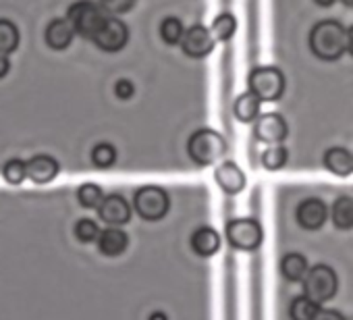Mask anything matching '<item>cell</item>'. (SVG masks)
Instances as JSON below:
<instances>
[{
  "label": "cell",
  "mask_w": 353,
  "mask_h": 320,
  "mask_svg": "<svg viewBox=\"0 0 353 320\" xmlns=\"http://www.w3.org/2000/svg\"><path fill=\"white\" fill-rule=\"evenodd\" d=\"M328 217V210L324 206L322 200L318 198H307L297 206V223L305 229V231H318L324 227Z\"/></svg>",
  "instance_id": "cell-14"
},
{
  "label": "cell",
  "mask_w": 353,
  "mask_h": 320,
  "mask_svg": "<svg viewBox=\"0 0 353 320\" xmlns=\"http://www.w3.org/2000/svg\"><path fill=\"white\" fill-rule=\"evenodd\" d=\"M347 52L353 57V26L347 30Z\"/></svg>",
  "instance_id": "cell-35"
},
{
  "label": "cell",
  "mask_w": 353,
  "mask_h": 320,
  "mask_svg": "<svg viewBox=\"0 0 353 320\" xmlns=\"http://www.w3.org/2000/svg\"><path fill=\"white\" fill-rule=\"evenodd\" d=\"M210 32H212L214 40H219V42H229V40L235 36V32H237V21H235V17H233L231 13H221V15L214 19Z\"/></svg>",
  "instance_id": "cell-28"
},
{
  "label": "cell",
  "mask_w": 353,
  "mask_h": 320,
  "mask_svg": "<svg viewBox=\"0 0 353 320\" xmlns=\"http://www.w3.org/2000/svg\"><path fill=\"white\" fill-rule=\"evenodd\" d=\"M190 246L198 256L210 258L221 250V235L212 227H200L192 233Z\"/></svg>",
  "instance_id": "cell-18"
},
{
  "label": "cell",
  "mask_w": 353,
  "mask_h": 320,
  "mask_svg": "<svg viewBox=\"0 0 353 320\" xmlns=\"http://www.w3.org/2000/svg\"><path fill=\"white\" fill-rule=\"evenodd\" d=\"M181 48L188 57L192 59H204L212 52L214 48V36L208 28L204 26H192L181 42Z\"/></svg>",
  "instance_id": "cell-11"
},
{
  "label": "cell",
  "mask_w": 353,
  "mask_h": 320,
  "mask_svg": "<svg viewBox=\"0 0 353 320\" xmlns=\"http://www.w3.org/2000/svg\"><path fill=\"white\" fill-rule=\"evenodd\" d=\"M336 289H339L336 272L326 264H318L310 268L303 279V293L316 303H324L332 299L336 295Z\"/></svg>",
  "instance_id": "cell-6"
},
{
  "label": "cell",
  "mask_w": 353,
  "mask_h": 320,
  "mask_svg": "<svg viewBox=\"0 0 353 320\" xmlns=\"http://www.w3.org/2000/svg\"><path fill=\"white\" fill-rule=\"evenodd\" d=\"M9 71H11V61H9V57H7V54H0V79L7 77Z\"/></svg>",
  "instance_id": "cell-34"
},
{
  "label": "cell",
  "mask_w": 353,
  "mask_h": 320,
  "mask_svg": "<svg viewBox=\"0 0 353 320\" xmlns=\"http://www.w3.org/2000/svg\"><path fill=\"white\" fill-rule=\"evenodd\" d=\"M129 248V235L119 229V227H108L100 233L98 239V250L102 256L106 258H119L125 254V250Z\"/></svg>",
  "instance_id": "cell-16"
},
{
  "label": "cell",
  "mask_w": 353,
  "mask_h": 320,
  "mask_svg": "<svg viewBox=\"0 0 353 320\" xmlns=\"http://www.w3.org/2000/svg\"><path fill=\"white\" fill-rule=\"evenodd\" d=\"M287 160H289L287 148L281 146V143H274L268 150H264V154H262V167L266 171H281L287 165Z\"/></svg>",
  "instance_id": "cell-27"
},
{
  "label": "cell",
  "mask_w": 353,
  "mask_h": 320,
  "mask_svg": "<svg viewBox=\"0 0 353 320\" xmlns=\"http://www.w3.org/2000/svg\"><path fill=\"white\" fill-rule=\"evenodd\" d=\"M250 92L262 102H276L285 94L287 79L279 67H256L248 77Z\"/></svg>",
  "instance_id": "cell-3"
},
{
  "label": "cell",
  "mask_w": 353,
  "mask_h": 320,
  "mask_svg": "<svg viewBox=\"0 0 353 320\" xmlns=\"http://www.w3.org/2000/svg\"><path fill=\"white\" fill-rule=\"evenodd\" d=\"M316 320H345V316L339 312V310H332V308H326V310H320Z\"/></svg>",
  "instance_id": "cell-33"
},
{
  "label": "cell",
  "mask_w": 353,
  "mask_h": 320,
  "mask_svg": "<svg viewBox=\"0 0 353 320\" xmlns=\"http://www.w3.org/2000/svg\"><path fill=\"white\" fill-rule=\"evenodd\" d=\"M133 208L143 221H160L170 208L168 194L158 186H143L133 194Z\"/></svg>",
  "instance_id": "cell-5"
},
{
  "label": "cell",
  "mask_w": 353,
  "mask_h": 320,
  "mask_svg": "<svg viewBox=\"0 0 353 320\" xmlns=\"http://www.w3.org/2000/svg\"><path fill=\"white\" fill-rule=\"evenodd\" d=\"M104 192L100 186L96 183H81L77 188V202L81 208H88V210H98L100 204L104 202Z\"/></svg>",
  "instance_id": "cell-23"
},
{
  "label": "cell",
  "mask_w": 353,
  "mask_h": 320,
  "mask_svg": "<svg viewBox=\"0 0 353 320\" xmlns=\"http://www.w3.org/2000/svg\"><path fill=\"white\" fill-rule=\"evenodd\" d=\"M61 173L59 160L50 154H36L28 160V179L36 186L52 183Z\"/></svg>",
  "instance_id": "cell-10"
},
{
  "label": "cell",
  "mask_w": 353,
  "mask_h": 320,
  "mask_svg": "<svg viewBox=\"0 0 353 320\" xmlns=\"http://www.w3.org/2000/svg\"><path fill=\"white\" fill-rule=\"evenodd\" d=\"M137 0H100V7L104 13L117 17V15H125L135 7Z\"/></svg>",
  "instance_id": "cell-31"
},
{
  "label": "cell",
  "mask_w": 353,
  "mask_h": 320,
  "mask_svg": "<svg viewBox=\"0 0 353 320\" xmlns=\"http://www.w3.org/2000/svg\"><path fill=\"white\" fill-rule=\"evenodd\" d=\"M90 158H92V165L96 167V169H110L114 163H117V148L112 146V143H108V141H102V143H96L94 148H92V154H90Z\"/></svg>",
  "instance_id": "cell-25"
},
{
  "label": "cell",
  "mask_w": 353,
  "mask_h": 320,
  "mask_svg": "<svg viewBox=\"0 0 353 320\" xmlns=\"http://www.w3.org/2000/svg\"><path fill=\"white\" fill-rule=\"evenodd\" d=\"M260 104H262V100H260V98H256L252 92L241 94V96L235 100V106H233L235 117H237L241 123L258 121V117H260Z\"/></svg>",
  "instance_id": "cell-21"
},
{
  "label": "cell",
  "mask_w": 353,
  "mask_h": 320,
  "mask_svg": "<svg viewBox=\"0 0 353 320\" xmlns=\"http://www.w3.org/2000/svg\"><path fill=\"white\" fill-rule=\"evenodd\" d=\"M310 48L320 61L334 63L347 52V30L334 19H324L312 28Z\"/></svg>",
  "instance_id": "cell-1"
},
{
  "label": "cell",
  "mask_w": 353,
  "mask_h": 320,
  "mask_svg": "<svg viewBox=\"0 0 353 320\" xmlns=\"http://www.w3.org/2000/svg\"><path fill=\"white\" fill-rule=\"evenodd\" d=\"M307 260L303 254H297V252H291V254H285L283 260H281V272L287 281H303L305 274H307Z\"/></svg>",
  "instance_id": "cell-19"
},
{
  "label": "cell",
  "mask_w": 353,
  "mask_h": 320,
  "mask_svg": "<svg viewBox=\"0 0 353 320\" xmlns=\"http://www.w3.org/2000/svg\"><path fill=\"white\" fill-rule=\"evenodd\" d=\"M98 217H100L102 223H106L110 227H121V225H127L129 223V219H131V206H129V202L121 194H110L100 204Z\"/></svg>",
  "instance_id": "cell-12"
},
{
  "label": "cell",
  "mask_w": 353,
  "mask_h": 320,
  "mask_svg": "<svg viewBox=\"0 0 353 320\" xmlns=\"http://www.w3.org/2000/svg\"><path fill=\"white\" fill-rule=\"evenodd\" d=\"M133 94H135V86L131 79H119L114 83V96L119 100H129V98H133Z\"/></svg>",
  "instance_id": "cell-32"
},
{
  "label": "cell",
  "mask_w": 353,
  "mask_h": 320,
  "mask_svg": "<svg viewBox=\"0 0 353 320\" xmlns=\"http://www.w3.org/2000/svg\"><path fill=\"white\" fill-rule=\"evenodd\" d=\"M73 36H75V30L69 23V19H52L44 32V40L48 48L52 50H67L73 42Z\"/></svg>",
  "instance_id": "cell-17"
},
{
  "label": "cell",
  "mask_w": 353,
  "mask_h": 320,
  "mask_svg": "<svg viewBox=\"0 0 353 320\" xmlns=\"http://www.w3.org/2000/svg\"><path fill=\"white\" fill-rule=\"evenodd\" d=\"M3 177L9 186H21L28 179V163L21 158H11L3 167Z\"/></svg>",
  "instance_id": "cell-29"
},
{
  "label": "cell",
  "mask_w": 353,
  "mask_h": 320,
  "mask_svg": "<svg viewBox=\"0 0 353 320\" xmlns=\"http://www.w3.org/2000/svg\"><path fill=\"white\" fill-rule=\"evenodd\" d=\"M188 152L196 165L210 167L219 163V160H223V156L227 154V141L219 131L204 127L192 133L188 141Z\"/></svg>",
  "instance_id": "cell-2"
},
{
  "label": "cell",
  "mask_w": 353,
  "mask_h": 320,
  "mask_svg": "<svg viewBox=\"0 0 353 320\" xmlns=\"http://www.w3.org/2000/svg\"><path fill=\"white\" fill-rule=\"evenodd\" d=\"M185 32H188V30L183 28L181 19H176V17H166V19L160 23V38H162L168 46L181 44Z\"/></svg>",
  "instance_id": "cell-26"
},
{
  "label": "cell",
  "mask_w": 353,
  "mask_h": 320,
  "mask_svg": "<svg viewBox=\"0 0 353 320\" xmlns=\"http://www.w3.org/2000/svg\"><path fill=\"white\" fill-rule=\"evenodd\" d=\"M341 3H343L345 7H353V0H341Z\"/></svg>",
  "instance_id": "cell-38"
},
{
  "label": "cell",
  "mask_w": 353,
  "mask_h": 320,
  "mask_svg": "<svg viewBox=\"0 0 353 320\" xmlns=\"http://www.w3.org/2000/svg\"><path fill=\"white\" fill-rule=\"evenodd\" d=\"M314 3H316L318 7H324V9H326V7H332V5L336 3V0H314Z\"/></svg>",
  "instance_id": "cell-37"
},
{
  "label": "cell",
  "mask_w": 353,
  "mask_h": 320,
  "mask_svg": "<svg viewBox=\"0 0 353 320\" xmlns=\"http://www.w3.org/2000/svg\"><path fill=\"white\" fill-rule=\"evenodd\" d=\"M73 233H75V239L79 243H98L100 239V227L96 221L92 219H79L73 227Z\"/></svg>",
  "instance_id": "cell-30"
},
{
  "label": "cell",
  "mask_w": 353,
  "mask_h": 320,
  "mask_svg": "<svg viewBox=\"0 0 353 320\" xmlns=\"http://www.w3.org/2000/svg\"><path fill=\"white\" fill-rule=\"evenodd\" d=\"M148 320H168V316H166L164 312H160V310H158V312H152Z\"/></svg>",
  "instance_id": "cell-36"
},
{
  "label": "cell",
  "mask_w": 353,
  "mask_h": 320,
  "mask_svg": "<svg viewBox=\"0 0 353 320\" xmlns=\"http://www.w3.org/2000/svg\"><path fill=\"white\" fill-rule=\"evenodd\" d=\"M332 225L341 231L353 229V198L341 196L332 204Z\"/></svg>",
  "instance_id": "cell-20"
},
{
  "label": "cell",
  "mask_w": 353,
  "mask_h": 320,
  "mask_svg": "<svg viewBox=\"0 0 353 320\" xmlns=\"http://www.w3.org/2000/svg\"><path fill=\"white\" fill-rule=\"evenodd\" d=\"M320 308L314 299H310L307 295H301V297H295L291 301V308H289V316L291 320H316Z\"/></svg>",
  "instance_id": "cell-24"
},
{
  "label": "cell",
  "mask_w": 353,
  "mask_h": 320,
  "mask_svg": "<svg viewBox=\"0 0 353 320\" xmlns=\"http://www.w3.org/2000/svg\"><path fill=\"white\" fill-rule=\"evenodd\" d=\"M322 163L326 171L336 177H349L353 173V154L343 146L328 148L322 156Z\"/></svg>",
  "instance_id": "cell-15"
},
{
  "label": "cell",
  "mask_w": 353,
  "mask_h": 320,
  "mask_svg": "<svg viewBox=\"0 0 353 320\" xmlns=\"http://www.w3.org/2000/svg\"><path fill=\"white\" fill-rule=\"evenodd\" d=\"M67 19L73 26L75 34H79L81 38H92V40L106 21L102 7L92 3V0H77V3H73L69 7Z\"/></svg>",
  "instance_id": "cell-4"
},
{
  "label": "cell",
  "mask_w": 353,
  "mask_h": 320,
  "mask_svg": "<svg viewBox=\"0 0 353 320\" xmlns=\"http://www.w3.org/2000/svg\"><path fill=\"white\" fill-rule=\"evenodd\" d=\"M127 42H129V30L117 17H106L104 26L94 36V44L104 52H119L127 46Z\"/></svg>",
  "instance_id": "cell-8"
},
{
  "label": "cell",
  "mask_w": 353,
  "mask_h": 320,
  "mask_svg": "<svg viewBox=\"0 0 353 320\" xmlns=\"http://www.w3.org/2000/svg\"><path fill=\"white\" fill-rule=\"evenodd\" d=\"M289 135V125L283 114L279 112H268L258 117L254 123V137L264 141V143H281Z\"/></svg>",
  "instance_id": "cell-9"
},
{
  "label": "cell",
  "mask_w": 353,
  "mask_h": 320,
  "mask_svg": "<svg viewBox=\"0 0 353 320\" xmlns=\"http://www.w3.org/2000/svg\"><path fill=\"white\" fill-rule=\"evenodd\" d=\"M21 40V34L17 26L9 19H0V54H11L17 50Z\"/></svg>",
  "instance_id": "cell-22"
},
{
  "label": "cell",
  "mask_w": 353,
  "mask_h": 320,
  "mask_svg": "<svg viewBox=\"0 0 353 320\" xmlns=\"http://www.w3.org/2000/svg\"><path fill=\"white\" fill-rule=\"evenodd\" d=\"M227 239L239 252H254L260 248L264 233L260 223L254 219H233L227 225Z\"/></svg>",
  "instance_id": "cell-7"
},
{
  "label": "cell",
  "mask_w": 353,
  "mask_h": 320,
  "mask_svg": "<svg viewBox=\"0 0 353 320\" xmlns=\"http://www.w3.org/2000/svg\"><path fill=\"white\" fill-rule=\"evenodd\" d=\"M214 181L229 196H237L245 190V175L235 163H231V160H225V163L216 167Z\"/></svg>",
  "instance_id": "cell-13"
}]
</instances>
